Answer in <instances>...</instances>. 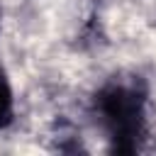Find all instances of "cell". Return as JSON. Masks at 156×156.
<instances>
[{
    "label": "cell",
    "mask_w": 156,
    "mask_h": 156,
    "mask_svg": "<svg viewBox=\"0 0 156 156\" xmlns=\"http://www.w3.org/2000/svg\"><path fill=\"white\" fill-rule=\"evenodd\" d=\"M141 95L129 85H107L98 95V112L112 134L117 151H134L141 136Z\"/></svg>",
    "instance_id": "6da1fadb"
},
{
    "label": "cell",
    "mask_w": 156,
    "mask_h": 156,
    "mask_svg": "<svg viewBox=\"0 0 156 156\" xmlns=\"http://www.w3.org/2000/svg\"><path fill=\"white\" fill-rule=\"evenodd\" d=\"M12 119V90L5 78V71L0 68V127H5Z\"/></svg>",
    "instance_id": "7a4b0ae2"
}]
</instances>
